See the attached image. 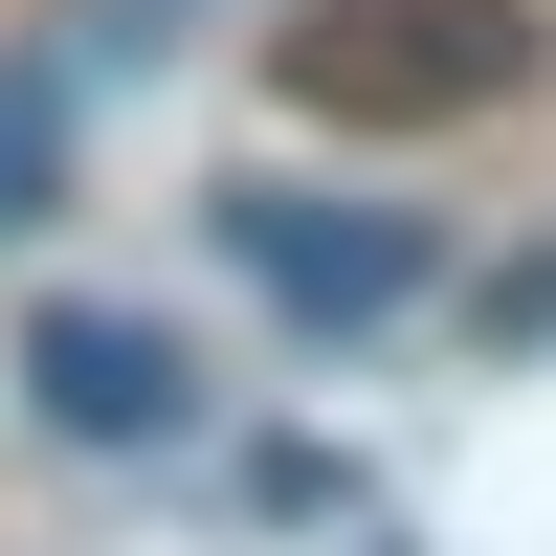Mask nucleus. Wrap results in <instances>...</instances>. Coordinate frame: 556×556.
<instances>
[{
	"label": "nucleus",
	"mask_w": 556,
	"mask_h": 556,
	"mask_svg": "<svg viewBox=\"0 0 556 556\" xmlns=\"http://www.w3.org/2000/svg\"><path fill=\"white\" fill-rule=\"evenodd\" d=\"M379 556H424V534H379Z\"/></svg>",
	"instance_id": "0eeeda50"
},
{
	"label": "nucleus",
	"mask_w": 556,
	"mask_h": 556,
	"mask_svg": "<svg viewBox=\"0 0 556 556\" xmlns=\"http://www.w3.org/2000/svg\"><path fill=\"white\" fill-rule=\"evenodd\" d=\"M45 45H67V89H112V67H156V45H178V0H67Z\"/></svg>",
	"instance_id": "39448f33"
},
{
	"label": "nucleus",
	"mask_w": 556,
	"mask_h": 556,
	"mask_svg": "<svg viewBox=\"0 0 556 556\" xmlns=\"http://www.w3.org/2000/svg\"><path fill=\"white\" fill-rule=\"evenodd\" d=\"M468 334H490V356H556V245H534V267H490V290H468Z\"/></svg>",
	"instance_id": "423d86ee"
},
{
	"label": "nucleus",
	"mask_w": 556,
	"mask_h": 556,
	"mask_svg": "<svg viewBox=\"0 0 556 556\" xmlns=\"http://www.w3.org/2000/svg\"><path fill=\"white\" fill-rule=\"evenodd\" d=\"M67 134H89L67 45H0V245H23V223H67Z\"/></svg>",
	"instance_id": "20e7f679"
},
{
	"label": "nucleus",
	"mask_w": 556,
	"mask_h": 556,
	"mask_svg": "<svg viewBox=\"0 0 556 556\" xmlns=\"http://www.w3.org/2000/svg\"><path fill=\"white\" fill-rule=\"evenodd\" d=\"M267 89L312 134H468V112L534 89V0H290Z\"/></svg>",
	"instance_id": "f257e3e1"
},
{
	"label": "nucleus",
	"mask_w": 556,
	"mask_h": 556,
	"mask_svg": "<svg viewBox=\"0 0 556 556\" xmlns=\"http://www.w3.org/2000/svg\"><path fill=\"white\" fill-rule=\"evenodd\" d=\"M23 424H45V445H89V468L201 445V356H178L156 312H112V290H45V312H23Z\"/></svg>",
	"instance_id": "f03ea898"
},
{
	"label": "nucleus",
	"mask_w": 556,
	"mask_h": 556,
	"mask_svg": "<svg viewBox=\"0 0 556 556\" xmlns=\"http://www.w3.org/2000/svg\"><path fill=\"white\" fill-rule=\"evenodd\" d=\"M223 245L267 267V312H290V334H379V312L424 290V223H401V201H334V223H312V201H267V178H245V201H223Z\"/></svg>",
	"instance_id": "7ed1b4c3"
}]
</instances>
